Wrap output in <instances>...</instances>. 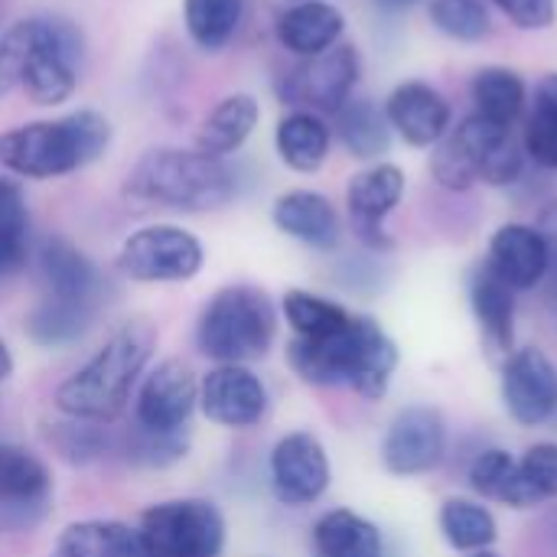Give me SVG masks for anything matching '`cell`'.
Instances as JSON below:
<instances>
[{
  "label": "cell",
  "instance_id": "1",
  "mask_svg": "<svg viewBox=\"0 0 557 557\" xmlns=\"http://www.w3.org/2000/svg\"><path fill=\"white\" fill-rule=\"evenodd\" d=\"M111 134V121L91 108L26 121L0 131V170L16 180H59L101 160Z\"/></svg>",
  "mask_w": 557,
  "mask_h": 557
},
{
  "label": "cell",
  "instance_id": "2",
  "mask_svg": "<svg viewBox=\"0 0 557 557\" xmlns=\"http://www.w3.org/2000/svg\"><path fill=\"white\" fill-rule=\"evenodd\" d=\"M290 369L310 385H349L362 398H385L398 369V349L369 317H352L339 333L287 346Z\"/></svg>",
  "mask_w": 557,
  "mask_h": 557
},
{
  "label": "cell",
  "instance_id": "3",
  "mask_svg": "<svg viewBox=\"0 0 557 557\" xmlns=\"http://www.w3.org/2000/svg\"><path fill=\"white\" fill-rule=\"evenodd\" d=\"M157 346V330L147 320H131L55 388V408L72 421H111L124 411L137 379Z\"/></svg>",
  "mask_w": 557,
  "mask_h": 557
},
{
  "label": "cell",
  "instance_id": "4",
  "mask_svg": "<svg viewBox=\"0 0 557 557\" xmlns=\"http://www.w3.org/2000/svg\"><path fill=\"white\" fill-rule=\"evenodd\" d=\"M238 193L235 170L225 160L206 157L196 147H153L124 180V196L137 206L170 212H215Z\"/></svg>",
  "mask_w": 557,
  "mask_h": 557
},
{
  "label": "cell",
  "instance_id": "5",
  "mask_svg": "<svg viewBox=\"0 0 557 557\" xmlns=\"http://www.w3.org/2000/svg\"><path fill=\"white\" fill-rule=\"evenodd\" d=\"M277 336V310L261 287L228 284L202 310L196 343L219 366H245L261 359Z\"/></svg>",
  "mask_w": 557,
  "mask_h": 557
},
{
  "label": "cell",
  "instance_id": "6",
  "mask_svg": "<svg viewBox=\"0 0 557 557\" xmlns=\"http://www.w3.org/2000/svg\"><path fill=\"white\" fill-rule=\"evenodd\" d=\"M147 557H219L225 548V519L206 499L157 503L140 516Z\"/></svg>",
  "mask_w": 557,
  "mask_h": 557
},
{
  "label": "cell",
  "instance_id": "7",
  "mask_svg": "<svg viewBox=\"0 0 557 557\" xmlns=\"http://www.w3.org/2000/svg\"><path fill=\"white\" fill-rule=\"evenodd\" d=\"M202 264V242L189 228L170 222L144 225L117 248V271L137 284H183L193 281Z\"/></svg>",
  "mask_w": 557,
  "mask_h": 557
},
{
  "label": "cell",
  "instance_id": "8",
  "mask_svg": "<svg viewBox=\"0 0 557 557\" xmlns=\"http://www.w3.org/2000/svg\"><path fill=\"white\" fill-rule=\"evenodd\" d=\"M82 46L85 42L75 23L59 16H36V39L20 82L23 95L39 108L69 101L78 88Z\"/></svg>",
  "mask_w": 557,
  "mask_h": 557
},
{
  "label": "cell",
  "instance_id": "9",
  "mask_svg": "<svg viewBox=\"0 0 557 557\" xmlns=\"http://www.w3.org/2000/svg\"><path fill=\"white\" fill-rule=\"evenodd\" d=\"M362 59L352 42H339L313 59H300L277 85L281 98L294 108L317 111V114H336L359 85Z\"/></svg>",
  "mask_w": 557,
  "mask_h": 557
},
{
  "label": "cell",
  "instance_id": "10",
  "mask_svg": "<svg viewBox=\"0 0 557 557\" xmlns=\"http://www.w3.org/2000/svg\"><path fill=\"white\" fill-rule=\"evenodd\" d=\"M450 140L467 157L476 183L486 186H512L525 173L522 140L512 137V127L493 124L480 114H467L457 127H450Z\"/></svg>",
  "mask_w": 557,
  "mask_h": 557
},
{
  "label": "cell",
  "instance_id": "11",
  "mask_svg": "<svg viewBox=\"0 0 557 557\" xmlns=\"http://www.w3.org/2000/svg\"><path fill=\"white\" fill-rule=\"evenodd\" d=\"M405 170L398 163L379 160L366 163L346 186V212L352 222V232L369 248H392V238L385 235V219L398 209L405 196Z\"/></svg>",
  "mask_w": 557,
  "mask_h": 557
},
{
  "label": "cell",
  "instance_id": "12",
  "mask_svg": "<svg viewBox=\"0 0 557 557\" xmlns=\"http://www.w3.org/2000/svg\"><path fill=\"white\" fill-rule=\"evenodd\" d=\"M382 108L392 134H398L408 147L418 150H434L454 127V108L447 95L421 78L398 82Z\"/></svg>",
  "mask_w": 557,
  "mask_h": 557
},
{
  "label": "cell",
  "instance_id": "13",
  "mask_svg": "<svg viewBox=\"0 0 557 557\" xmlns=\"http://www.w3.org/2000/svg\"><path fill=\"white\" fill-rule=\"evenodd\" d=\"M271 490H274L277 503H284L290 509L310 506L330 490V457L313 434L294 431L274 444Z\"/></svg>",
  "mask_w": 557,
  "mask_h": 557
},
{
  "label": "cell",
  "instance_id": "14",
  "mask_svg": "<svg viewBox=\"0 0 557 557\" xmlns=\"http://www.w3.org/2000/svg\"><path fill=\"white\" fill-rule=\"evenodd\" d=\"M444 450L447 428L441 411L428 405H411L395 414L382 444V460L395 476H421L444 460Z\"/></svg>",
  "mask_w": 557,
  "mask_h": 557
},
{
  "label": "cell",
  "instance_id": "15",
  "mask_svg": "<svg viewBox=\"0 0 557 557\" xmlns=\"http://www.w3.org/2000/svg\"><path fill=\"white\" fill-rule=\"evenodd\" d=\"M36 264H39L46 304L95 313L98 294H101V277H98V268L91 264V258L85 251H78L72 242L52 235L39 245Z\"/></svg>",
  "mask_w": 557,
  "mask_h": 557
},
{
  "label": "cell",
  "instance_id": "16",
  "mask_svg": "<svg viewBox=\"0 0 557 557\" xmlns=\"http://www.w3.org/2000/svg\"><path fill=\"white\" fill-rule=\"evenodd\" d=\"M199 405V382L189 366L166 359L160 362L137 392V424L150 434H180Z\"/></svg>",
  "mask_w": 557,
  "mask_h": 557
},
{
  "label": "cell",
  "instance_id": "17",
  "mask_svg": "<svg viewBox=\"0 0 557 557\" xmlns=\"http://www.w3.org/2000/svg\"><path fill=\"white\" fill-rule=\"evenodd\" d=\"M202 414L232 431L255 428L268 411V388L248 366H215L199 385Z\"/></svg>",
  "mask_w": 557,
  "mask_h": 557
},
{
  "label": "cell",
  "instance_id": "18",
  "mask_svg": "<svg viewBox=\"0 0 557 557\" xmlns=\"http://www.w3.org/2000/svg\"><path fill=\"white\" fill-rule=\"evenodd\" d=\"M557 401V369L535 349H516L503 369V405L522 428H539L552 418Z\"/></svg>",
  "mask_w": 557,
  "mask_h": 557
},
{
  "label": "cell",
  "instance_id": "19",
  "mask_svg": "<svg viewBox=\"0 0 557 557\" xmlns=\"http://www.w3.org/2000/svg\"><path fill=\"white\" fill-rule=\"evenodd\" d=\"M52 496L46 463L13 444H0V529L33 525Z\"/></svg>",
  "mask_w": 557,
  "mask_h": 557
},
{
  "label": "cell",
  "instance_id": "20",
  "mask_svg": "<svg viewBox=\"0 0 557 557\" xmlns=\"http://www.w3.org/2000/svg\"><path fill=\"white\" fill-rule=\"evenodd\" d=\"M486 268L503 277L512 290H529L552 271V251L542 228L525 222H506L490 238Z\"/></svg>",
  "mask_w": 557,
  "mask_h": 557
},
{
  "label": "cell",
  "instance_id": "21",
  "mask_svg": "<svg viewBox=\"0 0 557 557\" xmlns=\"http://www.w3.org/2000/svg\"><path fill=\"white\" fill-rule=\"evenodd\" d=\"M271 222L281 235L317 251H333L343 238V222L333 199L317 189L281 193L271 206Z\"/></svg>",
  "mask_w": 557,
  "mask_h": 557
},
{
  "label": "cell",
  "instance_id": "22",
  "mask_svg": "<svg viewBox=\"0 0 557 557\" xmlns=\"http://www.w3.org/2000/svg\"><path fill=\"white\" fill-rule=\"evenodd\" d=\"M274 33L290 55L313 59L343 42L346 13L333 0H297L287 10H281Z\"/></svg>",
  "mask_w": 557,
  "mask_h": 557
},
{
  "label": "cell",
  "instance_id": "23",
  "mask_svg": "<svg viewBox=\"0 0 557 557\" xmlns=\"http://www.w3.org/2000/svg\"><path fill=\"white\" fill-rule=\"evenodd\" d=\"M261 124V101L248 91H232L202 117L196 131V150L215 160L238 153Z\"/></svg>",
  "mask_w": 557,
  "mask_h": 557
},
{
  "label": "cell",
  "instance_id": "24",
  "mask_svg": "<svg viewBox=\"0 0 557 557\" xmlns=\"http://www.w3.org/2000/svg\"><path fill=\"white\" fill-rule=\"evenodd\" d=\"M274 150L277 160L294 173H317L330 160L333 150V127L323 114L290 108L274 127Z\"/></svg>",
  "mask_w": 557,
  "mask_h": 557
},
{
  "label": "cell",
  "instance_id": "25",
  "mask_svg": "<svg viewBox=\"0 0 557 557\" xmlns=\"http://www.w3.org/2000/svg\"><path fill=\"white\" fill-rule=\"evenodd\" d=\"M333 137L343 144V150L352 160L362 163H379L388 147H392V127L385 117V108H379L372 98H359L352 95L336 114H333Z\"/></svg>",
  "mask_w": 557,
  "mask_h": 557
},
{
  "label": "cell",
  "instance_id": "26",
  "mask_svg": "<svg viewBox=\"0 0 557 557\" xmlns=\"http://www.w3.org/2000/svg\"><path fill=\"white\" fill-rule=\"evenodd\" d=\"M470 98L473 114L503 127H516V121H522L529 108V85L509 65H483L470 82Z\"/></svg>",
  "mask_w": 557,
  "mask_h": 557
},
{
  "label": "cell",
  "instance_id": "27",
  "mask_svg": "<svg viewBox=\"0 0 557 557\" xmlns=\"http://www.w3.org/2000/svg\"><path fill=\"white\" fill-rule=\"evenodd\" d=\"M516 290L496 277L486 264L470 277V304L480 323V333L493 352H509L512 349V323H516Z\"/></svg>",
  "mask_w": 557,
  "mask_h": 557
},
{
  "label": "cell",
  "instance_id": "28",
  "mask_svg": "<svg viewBox=\"0 0 557 557\" xmlns=\"http://www.w3.org/2000/svg\"><path fill=\"white\" fill-rule=\"evenodd\" d=\"M55 557H147L140 532L124 522L88 519L62 529Z\"/></svg>",
  "mask_w": 557,
  "mask_h": 557
},
{
  "label": "cell",
  "instance_id": "29",
  "mask_svg": "<svg viewBox=\"0 0 557 557\" xmlns=\"http://www.w3.org/2000/svg\"><path fill=\"white\" fill-rule=\"evenodd\" d=\"M470 486L493 503L512 506V509H532L545 503L535 486L525 480L522 463H516L506 450H486L470 467Z\"/></svg>",
  "mask_w": 557,
  "mask_h": 557
},
{
  "label": "cell",
  "instance_id": "30",
  "mask_svg": "<svg viewBox=\"0 0 557 557\" xmlns=\"http://www.w3.org/2000/svg\"><path fill=\"white\" fill-rule=\"evenodd\" d=\"M313 545L320 557H382L379 529L349 509L326 512L313 529Z\"/></svg>",
  "mask_w": 557,
  "mask_h": 557
},
{
  "label": "cell",
  "instance_id": "31",
  "mask_svg": "<svg viewBox=\"0 0 557 557\" xmlns=\"http://www.w3.org/2000/svg\"><path fill=\"white\" fill-rule=\"evenodd\" d=\"M245 0H183V26L202 52H222L242 29Z\"/></svg>",
  "mask_w": 557,
  "mask_h": 557
},
{
  "label": "cell",
  "instance_id": "32",
  "mask_svg": "<svg viewBox=\"0 0 557 557\" xmlns=\"http://www.w3.org/2000/svg\"><path fill=\"white\" fill-rule=\"evenodd\" d=\"M29 261V209L23 186L0 173V277L16 274Z\"/></svg>",
  "mask_w": 557,
  "mask_h": 557
},
{
  "label": "cell",
  "instance_id": "33",
  "mask_svg": "<svg viewBox=\"0 0 557 557\" xmlns=\"http://www.w3.org/2000/svg\"><path fill=\"white\" fill-rule=\"evenodd\" d=\"M281 310L297 339H320V336L339 333L352 320V313L343 304L326 300L310 290H287Z\"/></svg>",
  "mask_w": 557,
  "mask_h": 557
},
{
  "label": "cell",
  "instance_id": "34",
  "mask_svg": "<svg viewBox=\"0 0 557 557\" xmlns=\"http://www.w3.org/2000/svg\"><path fill=\"white\" fill-rule=\"evenodd\" d=\"M441 532L447 539L450 548L457 552H486L499 529H496V519L486 506L480 503H470V499H447L444 509H441Z\"/></svg>",
  "mask_w": 557,
  "mask_h": 557
},
{
  "label": "cell",
  "instance_id": "35",
  "mask_svg": "<svg viewBox=\"0 0 557 557\" xmlns=\"http://www.w3.org/2000/svg\"><path fill=\"white\" fill-rule=\"evenodd\" d=\"M428 13L434 29L454 42H480L493 29L486 0H431Z\"/></svg>",
  "mask_w": 557,
  "mask_h": 557
},
{
  "label": "cell",
  "instance_id": "36",
  "mask_svg": "<svg viewBox=\"0 0 557 557\" xmlns=\"http://www.w3.org/2000/svg\"><path fill=\"white\" fill-rule=\"evenodd\" d=\"M36 39V16L16 20L0 36V98H7L23 82V69Z\"/></svg>",
  "mask_w": 557,
  "mask_h": 557
},
{
  "label": "cell",
  "instance_id": "37",
  "mask_svg": "<svg viewBox=\"0 0 557 557\" xmlns=\"http://www.w3.org/2000/svg\"><path fill=\"white\" fill-rule=\"evenodd\" d=\"M522 150L542 170H557V108L532 101V111H525Z\"/></svg>",
  "mask_w": 557,
  "mask_h": 557
},
{
  "label": "cell",
  "instance_id": "38",
  "mask_svg": "<svg viewBox=\"0 0 557 557\" xmlns=\"http://www.w3.org/2000/svg\"><path fill=\"white\" fill-rule=\"evenodd\" d=\"M490 3H496L503 16H509V23L525 33H542L557 23V0H490Z\"/></svg>",
  "mask_w": 557,
  "mask_h": 557
},
{
  "label": "cell",
  "instance_id": "39",
  "mask_svg": "<svg viewBox=\"0 0 557 557\" xmlns=\"http://www.w3.org/2000/svg\"><path fill=\"white\" fill-rule=\"evenodd\" d=\"M522 473L542 499L557 496V444H535L522 457Z\"/></svg>",
  "mask_w": 557,
  "mask_h": 557
},
{
  "label": "cell",
  "instance_id": "40",
  "mask_svg": "<svg viewBox=\"0 0 557 557\" xmlns=\"http://www.w3.org/2000/svg\"><path fill=\"white\" fill-rule=\"evenodd\" d=\"M542 235L548 238V251H552V268H557V206H552L545 215H542Z\"/></svg>",
  "mask_w": 557,
  "mask_h": 557
},
{
  "label": "cell",
  "instance_id": "41",
  "mask_svg": "<svg viewBox=\"0 0 557 557\" xmlns=\"http://www.w3.org/2000/svg\"><path fill=\"white\" fill-rule=\"evenodd\" d=\"M535 101L557 108V72H548V75L539 82V88H535Z\"/></svg>",
  "mask_w": 557,
  "mask_h": 557
},
{
  "label": "cell",
  "instance_id": "42",
  "mask_svg": "<svg viewBox=\"0 0 557 557\" xmlns=\"http://www.w3.org/2000/svg\"><path fill=\"white\" fill-rule=\"evenodd\" d=\"M379 10H385V13H405V10H411V7H418L421 0H372Z\"/></svg>",
  "mask_w": 557,
  "mask_h": 557
},
{
  "label": "cell",
  "instance_id": "43",
  "mask_svg": "<svg viewBox=\"0 0 557 557\" xmlns=\"http://www.w3.org/2000/svg\"><path fill=\"white\" fill-rule=\"evenodd\" d=\"M10 375H13V356H10L7 343L0 339V382H7Z\"/></svg>",
  "mask_w": 557,
  "mask_h": 557
},
{
  "label": "cell",
  "instance_id": "44",
  "mask_svg": "<svg viewBox=\"0 0 557 557\" xmlns=\"http://www.w3.org/2000/svg\"><path fill=\"white\" fill-rule=\"evenodd\" d=\"M470 557H499V555H493V552L486 548V552H473V555H470Z\"/></svg>",
  "mask_w": 557,
  "mask_h": 557
},
{
  "label": "cell",
  "instance_id": "45",
  "mask_svg": "<svg viewBox=\"0 0 557 557\" xmlns=\"http://www.w3.org/2000/svg\"><path fill=\"white\" fill-rule=\"evenodd\" d=\"M548 421H552V424L557 428V401H555V411H552V418H548Z\"/></svg>",
  "mask_w": 557,
  "mask_h": 557
}]
</instances>
